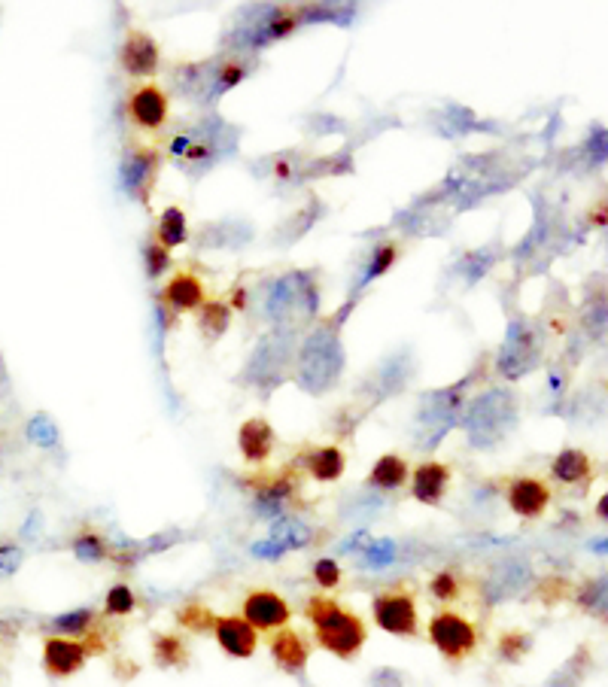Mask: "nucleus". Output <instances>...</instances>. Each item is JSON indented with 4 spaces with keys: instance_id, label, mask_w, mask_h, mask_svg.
<instances>
[{
    "instance_id": "obj_41",
    "label": "nucleus",
    "mask_w": 608,
    "mask_h": 687,
    "mask_svg": "<svg viewBox=\"0 0 608 687\" xmlns=\"http://www.w3.org/2000/svg\"><path fill=\"white\" fill-rule=\"evenodd\" d=\"M244 64H225L222 70H219V76H216V86H213V95H222V92H228L232 86H238L241 80H244Z\"/></svg>"
},
{
    "instance_id": "obj_19",
    "label": "nucleus",
    "mask_w": 608,
    "mask_h": 687,
    "mask_svg": "<svg viewBox=\"0 0 608 687\" xmlns=\"http://www.w3.org/2000/svg\"><path fill=\"white\" fill-rule=\"evenodd\" d=\"M447 484H450V469L447 466H441V463H423L414 472L411 493L423 505H438L444 499V493H447Z\"/></svg>"
},
{
    "instance_id": "obj_22",
    "label": "nucleus",
    "mask_w": 608,
    "mask_h": 687,
    "mask_svg": "<svg viewBox=\"0 0 608 687\" xmlns=\"http://www.w3.org/2000/svg\"><path fill=\"white\" fill-rule=\"evenodd\" d=\"M593 472V463H590V456L578 447H566L557 453V460L551 463V475L554 481L566 484V487H575L581 481H587Z\"/></svg>"
},
{
    "instance_id": "obj_48",
    "label": "nucleus",
    "mask_w": 608,
    "mask_h": 687,
    "mask_svg": "<svg viewBox=\"0 0 608 687\" xmlns=\"http://www.w3.org/2000/svg\"><path fill=\"white\" fill-rule=\"evenodd\" d=\"M548 384H551V393L560 399V396H563V387H566V377H563V371H560V368H554V371L548 374Z\"/></svg>"
},
{
    "instance_id": "obj_21",
    "label": "nucleus",
    "mask_w": 608,
    "mask_h": 687,
    "mask_svg": "<svg viewBox=\"0 0 608 687\" xmlns=\"http://www.w3.org/2000/svg\"><path fill=\"white\" fill-rule=\"evenodd\" d=\"M268 539H274V542L289 554V551H301V548L314 545V529H311L308 523H304V520H298V517L283 514V517L271 520Z\"/></svg>"
},
{
    "instance_id": "obj_46",
    "label": "nucleus",
    "mask_w": 608,
    "mask_h": 687,
    "mask_svg": "<svg viewBox=\"0 0 608 687\" xmlns=\"http://www.w3.org/2000/svg\"><path fill=\"white\" fill-rule=\"evenodd\" d=\"M490 262H493V256L490 253H472V256H466V265H469V280L475 283V280H481L484 277V271L490 268Z\"/></svg>"
},
{
    "instance_id": "obj_25",
    "label": "nucleus",
    "mask_w": 608,
    "mask_h": 687,
    "mask_svg": "<svg viewBox=\"0 0 608 687\" xmlns=\"http://www.w3.org/2000/svg\"><path fill=\"white\" fill-rule=\"evenodd\" d=\"M405 481H408V463L396 453L380 456V460L374 463V469H371V475H368V487L384 490V493H393V490L405 487Z\"/></svg>"
},
{
    "instance_id": "obj_35",
    "label": "nucleus",
    "mask_w": 608,
    "mask_h": 687,
    "mask_svg": "<svg viewBox=\"0 0 608 687\" xmlns=\"http://www.w3.org/2000/svg\"><path fill=\"white\" fill-rule=\"evenodd\" d=\"M156 660L162 666H180L186 660V648L174 636H156Z\"/></svg>"
},
{
    "instance_id": "obj_34",
    "label": "nucleus",
    "mask_w": 608,
    "mask_h": 687,
    "mask_svg": "<svg viewBox=\"0 0 608 687\" xmlns=\"http://www.w3.org/2000/svg\"><path fill=\"white\" fill-rule=\"evenodd\" d=\"M532 648V636L529 633H505L499 642V657L508 663H517L526 651Z\"/></svg>"
},
{
    "instance_id": "obj_3",
    "label": "nucleus",
    "mask_w": 608,
    "mask_h": 687,
    "mask_svg": "<svg viewBox=\"0 0 608 687\" xmlns=\"http://www.w3.org/2000/svg\"><path fill=\"white\" fill-rule=\"evenodd\" d=\"M463 426L469 432L472 447L490 450L508 438V432L517 426V399L511 390H487L481 393L469 411L463 414Z\"/></svg>"
},
{
    "instance_id": "obj_4",
    "label": "nucleus",
    "mask_w": 608,
    "mask_h": 687,
    "mask_svg": "<svg viewBox=\"0 0 608 687\" xmlns=\"http://www.w3.org/2000/svg\"><path fill=\"white\" fill-rule=\"evenodd\" d=\"M542 362V332L539 326L526 320V317H514L508 323L505 341L496 353V371L508 380H520L526 374H532Z\"/></svg>"
},
{
    "instance_id": "obj_32",
    "label": "nucleus",
    "mask_w": 608,
    "mask_h": 687,
    "mask_svg": "<svg viewBox=\"0 0 608 687\" xmlns=\"http://www.w3.org/2000/svg\"><path fill=\"white\" fill-rule=\"evenodd\" d=\"M73 557L80 563H101L110 557V551H107V542L95 536V532H80V536L73 539Z\"/></svg>"
},
{
    "instance_id": "obj_33",
    "label": "nucleus",
    "mask_w": 608,
    "mask_h": 687,
    "mask_svg": "<svg viewBox=\"0 0 608 687\" xmlns=\"http://www.w3.org/2000/svg\"><path fill=\"white\" fill-rule=\"evenodd\" d=\"M605 596H608V593H605V575H599L596 581H590V584L578 593V602L587 608L590 615H599V618H602V615H605Z\"/></svg>"
},
{
    "instance_id": "obj_7",
    "label": "nucleus",
    "mask_w": 608,
    "mask_h": 687,
    "mask_svg": "<svg viewBox=\"0 0 608 687\" xmlns=\"http://www.w3.org/2000/svg\"><path fill=\"white\" fill-rule=\"evenodd\" d=\"M429 639L453 663L466 660L478 648V630L456 612H438L429 621Z\"/></svg>"
},
{
    "instance_id": "obj_12",
    "label": "nucleus",
    "mask_w": 608,
    "mask_h": 687,
    "mask_svg": "<svg viewBox=\"0 0 608 687\" xmlns=\"http://www.w3.org/2000/svg\"><path fill=\"white\" fill-rule=\"evenodd\" d=\"M89 660L86 642H73L64 636H49L43 642V669L52 678H67L73 672H80Z\"/></svg>"
},
{
    "instance_id": "obj_49",
    "label": "nucleus",
    "mask_w": 608,
    "mask_h": 687,
    "mask_svg": "<svg viewBox=\"0 0 608 687\" xmlns=\"http://www.w3.org/2000/svg\"><path fill=\"white\" fill-rule=\"evenodd\" d=\"M590 551H593V554H599V557H605V539H593Z\"/></svg>"
},
{
    "instance_id": "obj_39",
    "label": "nucleus",
    "mask_w": 608,
    "mask_h": 687,
    "mask_svg": "<svg viewBox=\"0 0 608 687\" xmlns=\"http://www.w3.org/2000/svg\"><path fill=\"white\" fill-rule=\"evenodd\" d=\"M314 581H317V587H323V590L338 587V581H341V566H338V560H332V557L317 560V563H314Z\"/></svg>"
},
{
    "instance_id": "obj_14",
    "label": "nucleus",
    "mask_w": 608,
    "mask_h": 687,
    "mask_svg": "<svg viewBox=\"0 0 608 687\" xmlns=\"http://www.w3.org/2000/svg\"><path fill=\"white\" fill-rule=\"evenodd\" d=\"M213 636L225 654H232L238 660H247L256 654L259 633L244 621V618H216L213 621Z\"/></svg>"
},
{
    "instance_id": "obj_1",
    "label": "nucleus",
    "mask_w": 608,
    "mask_h": 687,
    "mask_svg": "<svg viewBox=\"0 0 608 687\" xmlns=\"http://www.w3.org/2000/svg\"><path fill=\"white\" fill-rule=\"evenodd\" d=\"M344 371V347L338 338V326H320L301 344L298 356V387L308 396L329 393Z\"/></svg>"
},
{
    "instance_id": "obj_36",
    "label": "nucleus",
    "mask_w": 608,
    "mask_h": 687,
    "mask_svg": "<svg viewBox=\"0 0 608 687\" xmlns=\"http://www.w3.org/2000/svg\"><path fill=\"white\" fill-rule=\"evenodd\" d=\"M393 262H396V247H393V244L377 247V250H374V256H371V262H368V268H365V277H362V283H371L374 277L387 274Z\"/></svg>"
},
{
    "instance_id": "obj_17",
    "label": "nucleus",
    "mask_w": 608,
    "mask_h": 687,
    "mask_svg": "<svg viewBox=\"0 0 608 687\" xmlns=\"http://www.w3.org/2000/svg\"><path fill=\"white\" fill-rule=\"evenodd\" d=\"M529 581H532V569L526 563H502L490 575V581L484 587V596H487L490 605H496V602H505L511 596H517Z\"/></svg>"
},
{
    "instance_id": "obj_13",
    "label": "nucleus",
    "mask_w": 608,
    "mask_h": 687,
    "mask_svg": "<svg viewBox=\"0 0 608 687\" xmlns=\"http://www.w3.org/2000/svg\"><path fill=\"white\" fill-rule=\"evenodd\" d=\"M505 496H508V508L517 517H526V520L542 517L548 511V505H551V490L539 478H514L508 484Z\"/></svg>"
},
{
    "instance_id": "obj_45",
    "label": "nucleus",
    "mask_w": 608,
    "mask_h": 687,
    "mask_svg": "<svg viewBox=\"0 0 608 687\" xmlns=\"http://www.w3.org/2000/svg\"><path fill=\"white\" fill-rule=\"evenodd\" d=\"M250 554H253V557H259V560H280V557H286V551H283V548H280L274 539H262V542H253Z\"/></svg>"
},
{
    "instance_id": "obj_5",
    "label": "nucleus",
    "mask_w": 608,
    "mask_h": 687,
    "mask_svg": "<svg viewBox=\"0 0 608 687\" xmlns=\"http://www.w3.org/2000/svg\"><path fill=\"white\" fill-rule=\"evenodd\" d=\"M314 311H317V289H314L311 277L301 274V271L280 277L271 286L268 301H265V314L277 326H289L292 317H298V314L311 317Z\"/></svg>"
},
{
    "instance_id": "obj_2",
    "label": "nucleus",
    "mask_w": 608,
    "mask_h": 687,
    "mask_svg": "<svg viewBox=\"0 0 608 687\" xmlns=\"http://www.w3.org/2000/svg\"><path fill=\"white\" fill-rule=\"evenodd\" d=\"M308 621L320 648L341 660H353L365 645V624L329 596H314L308 602Z\"/></svg>"
},
{
    "instance_id": "obj_50",
    "label": "nucleus",
    "mask_w": 608,
    "mask_h": 687,
    "mask_svg": "<svg viewBox=\"0 0 608 687\" xmlns=\"http://www.w3.org/2000/svg\"><path fill=\"white\" fill-rule=\"evenodd\" d=\"M599 517H602V520L608 517V496H602V499H599Z\"/></svg>"
},
{
    "instance_id": "obj_28",
    "label": "nucleus",
    "mask_w": 608,
    "mask_h": 687,
    "mask_svg": "<svg viewBox=\"0 0 608 687\" xmlns=\"http://www.w3.org/2000/svg\"><path fill=\"white\" fill-rule=\"evenodd\" d=\"M189 238V228H186V213L180 207H168L159 219V241L165 250L180 247Z\"/></svg>"
},
{
    "instance_id": "obj_30",
    "label": "nucleus",
    "mask_w": 608,
    "mask_h": 687,
    "mask_svg": "<svg viewBox=\"0 0 608 687\" xmlns=\"http://www.w3.org/2000/svg\"><path fill=\"white\" fill-rule=\"evenodd\" d=\"M228 323H232V311H228V304H222V301H207V308L198 317L201 335L207 341H216L228 329Z\"/></svg>"
},
{
    "instance_id": "obj_23",
    "label": "nucleus",
    "mask_w": 608,
    "mask_h": 687,
    "mask_svg": "<svg viewBox=\"0 0 608 687\" xmlns=\"http://www.w3.org/2000/svg\"><path fill=\"white\" fill-rule=\"evenodd\" d=\"M162 298L171 304L174 311L186 314V311H195V308H201V304H204V286H201V280L195 274H177L165 286Z\"/></svg>"
},
{
    "instance_id": "obj_16",
    "label": "nucleus",
    "mask_w": 608,
    "mask_h": 687,
    "mask_svg": "<svg viewBox=\"0 0 608 687\" xmlns=\"http://www.w3.org/2000/svg\"><path fill=\"white\" fill-rule=\"evenodd\" d=\"M131 119L140 128H162L168 119V95L159 86H143L131 95Z\"/></svg>"
},
{
    "instance_id": "obj_43",
    "label": "nucleus",
    "mask_w": 608,
    "mask_h": 687,
    "mask_svg": "<svg viewBox=\"0 0 608 687\" xmlns=\"http://www.w3.org/2000/svg\"><path fill=\"white\" fill-rule=\"evenodd\" d=\"M213 612H207V608H186V612H180V624H186V627H192V630H207V627H213Z\"/></svg>"
},
{
    "instance_id": "obj_11",
    "label": "nucleus",
    "mask_w": 608,
    "mask_h": 687,
    "mask_svg": "<svg viewBox=\"0 0 608 687\" xmlns=\"http://www.w3.org/2000/svg\"><path fill=\"white\" fill-rule=\"evenodd\" d=\"M292 612L283 596L271 590H253L244 599V621L259 633V630H283L289 624Z\"/></svg>"
},
{
    "instance_id": "obj_27",
    "label": "nucleus",
    "mask_w": 608,
    "mask_h": 687,
    "mask_svg": "<svg viewBox=\"0 0 608 687\" xmlns=\"http://www.w3.org/2000/svg\"><path fill=\"white\" fill-rule=\"evenodd\" d=\"M92 621H95V612H92L89 605H83V608H73V612H64V615L52 618L49 621V630L55 636H86V630L92 627Z\"/></svg>"
},
{
    "instance_id": "obj_15",
    "label": "nucleus",
    "mask_w": 608,
    "mask_h": 687,
    "mask_svg": "<svg viewBox=\"0 0 608 687\" xmlns=\"http://www.w3.org/2000/svg\"><path fill=\"white\" fill-rule=\"evenodd\" d=\"M119 58H122V67L131 76H152V73H156V67H159V46L143 31H131L128 40L119 49Z\"/></svg>"
},
{
    "instance_id": "obj_10",
    "label": "nucleus",
    "mask_w": 608,
    "mask_h": 687,
    "mask_svg": "<svg viewBox=\"0 0 608 687\" xmlns=\"http://www.w3.org/2000/svg\"><path fill=\"white\" fill-rule=\"evenodd\" d=\"M159 168H162V162H159V156L152 149H131L128 156L122 159V171H119L122 186L128 189L131 198L146 204L149 195H152V186H156Z\"/></svg>"
},
{
    "instance_id": "obj_9",
    "label": "nucleus",
    "mask_w": 608,
    "mask_h": 687,
    "mask_svg": "<svg viewBox=\"0 0 608 687\" xmlns=\"http://www.w3.org/2000/svg\"><path fill=\"white\" fill-rule=\"evenodd\" d=\"M289 356H292V335L289 332L268 335L256 347V353L247 365V380H253V384H265V380H271L274 384V380L283 374V368L289 365Z\"/></svg>"
},
{
    "instance_id": "obj_40",
    "label": "nucleus",
    "mask_w": 608,
    "mask_h": 687,
    "mask_svg": "<svg viewBox=\"0 0 608 687\" xmlns=\"http://www.w3.org/2000/svg\"><path fill=\"white\" fill-rule=\"evenodd\" d=\"M429 590H432V596H435V599L450 602V599L460 596V581H456L450 572H438V575L429 581Z\"/></svg>"
},
{
    "instance_id": "obj_31",
    "label": "nucleus",
    "mask_w": 608,
    "mask_h": 687,
    "mask_svg": "<svg viewBox=\"0 0 608 687\" xmlns=\"http://www.w3.org/2000/svg\"><path fill=\"white\" fill-rule=\"evenodd\" d=\"M399 557V545L393 539H371L368 548L362 551V569H387Z\"/></svg>"
},
{
    "instance_id": "obj_20",
    "label": "nucleus",
    "mask_w": 608,
    "mask_h": 687,
    "mask_svg": "<svg viewBox=\"0 0 608 687\" xmlns=\"http://www.w3.org/2000/svg\"><path fill=\"white\" fill-rule=\"evenodd\" d=\"M271 654L283 672H301L308 666V645L292 630H277V636L271 639Z\"/></svg>"
},
{
    "instance_id": "obj_8",
    "label": "nucleus",
    "mask_w": 608,
    "mask_h": 687,
    "mask_svg": "<svg viewBox=\"0 0 608 687\" xmlns=\"http://www.w3.org/2000/svg\"><path fill=\"white\" fill-rule=\"evenodd\" d=\"M371 615L380 630L393 636H417V602L408 593H384L374 596Z\"/></svg>"
},
{
    "instance_id": "obj_26",
    "label": "nucleus",
    "mask_w": 608,
    "mask_h": 687,
    "mask_svg": "<svg viewBox=\"0 0 608 687\" xmlns=\"http://www.w3.org/2000/svg\"><path fill=\"white\" fill-rule=\"evenodd\" d=\"M25 435H28V441L34 444V447H40V450H55L58 444H61V429H58V423L49 417V414H34L31 420H28V426H25Z\"/></svg>"
},
{
    "instance_id": "obj_38",
    "label": "nucleus",
    "mask_w": 608,
    "mask_h": 687,
    "mask_svg": "<svg viewBox=\"0 0 608 687\" xmlns=\"http://www.w3.org/2000/svg\"><path fill=\"white\" fill-rule=\"evenodd\" d=\"M25 563V551L16 542H4L0 545V578H13Z\"/></svg>"
},
{
    "instance_id": "obj_44",
    "label": "nucleus",
    "mask_w": 608,
    "mask_h": 687,
    "mask_svg": "<svg viewBox=\"0 0 608 687\" xmlns=\"http://www.w3.org/2000/svg\"><path fill=\"white\" fill-rule=\"evenodd\" d=\"M371 687H405V675L393 666H380L371 672Z\"/></svg>"
},
{
    "instance_id": "obj_18",
    "label": "nucleus",
    "mask_w": 608,
    "mask_h": 687,
    "mask_svg": "<svg viewBox=\"0 0 608 687\" xmlns=\"http://www.w3.org/2000/svg\"><path fill=\"white\" fill-rule=\"evenodd\" d=\"M238 447H241L244 460L250 466L265 463L268 456H271V450H274V429L268 426V420H262V417L247 420L241 426V432H238Z\"/></svg>"
},
{
    "instance_id": "obj_24",
    "label": "nucleus",
    "mask_w": 608,
    "mask_h": 687,
    "mask_svg": "<svg viewBox=\"0 0 608 687\" xmlns=\"http://www.w3.org/2000/svg\"><path fill=\"white\" fill-rule=\"evenodd\" d=\"M304 466H308L311 478L320 481V484H329V481H338L347 469V460L344 453L335 447V444H326V447H317L308 453V460H304Z\"/></svg>"
},
{
    "instance_id": "obj_29",
    "label": "nucleus",
    "mask_w": 608,
    "mask_h": 687,
    "mask_svg": "<svg viewBox=\"0 0 608 687\" xmlns=\"http://www.w3.org/2000/svg\"><path fill=\"white\" fill-rule=\"evenodd\" d=\"M590 672V651L587 648H581L572 660H566V666L563 669H557L551 678H548V684L545 687H578L581 684V678Z\"/></svg>"
},
{
    "instance_id": "obj_37",
    "label": "nucleus",
    "mask_w": 608,
    "mask_h": 687,
    "mask_svg": "<svg viewBox=\"0 0 608 687\" xmlns=\"http://www.w3.org/2000/svg\"><path fill=\"white\" fill-rule=\"evenodd\" d=\"M134 608V590L128 587V584H116V587H110V593H107V615H116V618H122V615H128Z\"/></svg>"
},
{
    "instance_id": "obj_6",
    "label": "nucleus",
    "mask_w": 608,
    "mask_h": 687,
    "mask_svg": "<svg viewBox=\"0 0 608 687\" xmlns=\"http://www.w3.org/2000/svg\"><path fill=\"white\" fill-rule=\"evenodd\" d=\"M463 390H466V380L423 399L417 411V447H438V441L456 426V420H463V411H460Z\"/></svg>"
},
{
    "instance_id": "obj_47",
    "label": "nucleus",
    "mask_w": 608,
    "mask_h": 687,
    "mask_svg": "<svg viewBox=\"0 0 608 687\" xmlns=\"http://www.w3.org/2000/svg\"><path fill=\"white\" fill-rule=\"evenodd\" d=\"M368 542H371V536L362 529V532H353V536H347V539H344L341 551H344V554H362V551L368 548Z\"/></svg>"
},
{
    "instance_id": "obj_42",
    "label": "nucleus",
    "mask_w": 608,
    "mask_h": 687,
    "mask_svg": "<svg viewBox=\"0 0 608 687\" xmlns=\"http://www.w3.org/2000/svg\"><path fill=\"white\" fill-rule=\"evenodd\" d=\"M143 256H146V271H149V277H159V274L168 268V262H171V256H168V250H165L162 244H149V247L143 250Z\"/></svg>"
}]
</instances>
